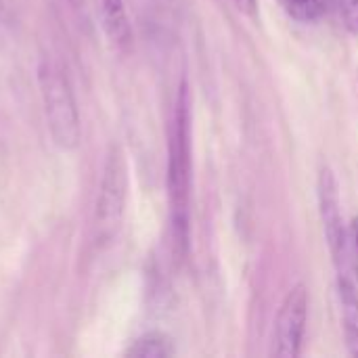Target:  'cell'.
<instances>
[{"mask_svg": "<svg viewBox=\"0 0 358 358\" xmlns=\"http://www.w3.org/2000/svg\"><path fill=\"white\" fill-rule=\"evenodd\" d=\"M191 92L189 82L178 86L174 115L168 134V203H170V229L172 250L178 260L189 250V206H191Z\"/></svg>", "mask_w": 358, "mask_h": 358, "instance_id": "1", "label": "cell"}, {"mask_svg": "<svg viewBox=\"0 0 358 358\" xmlns=\"http://www.w3.org/2000/svg\"><path fill=\"white\" fill-rule=\"evenodd\" d=\"M38 86L52 143L63 151L78 149L82 141V124L67 76L57 63L42 61L38 67Z\"/></svg>", "mask_w": 358, "mask_h": 358, "instance_id": "2", "label": "cell"}, {"mask_svg": "<svg viewBox=\"0 0 358 358\" xmlns=\"http://www.w3.org/2000/svg\"><path fill=\"white\" fill-rule=\"evenodd\" d=\"M128 195V166L120 145H111L105 157L101 189L94 208V239L99 245H107L120 233Z\"/></svg>", "mask_w": 358, "mask_h": 358, "instance_id": "3", "label": "cell"}, {"mask_svg": "<svg viewBox=\"0 0 358 358\" xmlns=\"http://www.w3.org/2000/svg\"><path fill=\"white\" fill-rule=\"evenodd\" d=\"M317 199H319L323 233H325L334 264L338 268V275L348 273V224L344 222V214H342L340 185L329 166H321L319 170Z\"/></svg>", "mask_w": 358, "mask_h": 358, "instance_id": "4", "label": "cell"}, {"mask_svg": "<svg viewBox=\"0 0 358 358\" xmlns=\"http://www.w3.org/2000/svg\"><path fill=\"white\" fill-rule=\"evenodd\" d=\"M306 321H308V289L304 283H298L283 298L275 319V334H273L275 357L298 358L302 355Z\"/></svg>", "mask_w": 358, "mask_h": 358, "instance_id": "5", "label": "cell"}, {"mask_svg": "<svg viewBox=\"0 0 358 358\" xmlns=\"http://www.w3.org/2000/svg\"><path fill=\"white\" fill-rule=\"evenodd\" d=\"M143 29L153 38L174 34L178 21V0H130Z\"/></svg>", "mask_w": 358, "mask_h": 358, "instance_id": "6", "label": "cell"}, {"mask_svg": "<svg viewBox=\"0 0 358 358\" xmlns=\"http://www.w3.org/2000/svg\"><path fill=\"white\" fill-rule=\"evenodd\" d=\"M96 15H99V23L107 40L124 52L130 50L134 31H132L126 2L124 0H96Z\"/></svg>", "mask_w": 358, "mask_h": 358, "instance_id": "7", "label": "cell"}, {"mask_svg": "<svg viewBox=\"0 0 358 358\" xmlns=\"http://www.w3.org/2000/svg\"><path fill=\"white\" fill-rule=\"evenodd\" d=\"M338 298L346 350L350 357L358 358V287L348 273L338 275Z\"/></svg>", "mask_w": 358, "mask_h": 358, "instance_id": "8", "label": "cell"}, {"mask_svg": "<svg viewBox=\"0 0 358 358\" xmlns=\"http://www.w3.org/2000/svg\"><path fill=\"white\" fill-rule=\"evenodd\" d=\"M176 355L174 342L164 331H149L136 338L130 348L126 350V357L134 358H170Z\"/></svg>", "mask_w": 358, "mask_h": 358, "instance_id": "9", "label": "cell"}, {"mask_svg": "<svg viewBox=\"0 0 358 358\" xmlns=\"http://www.w3.org/2000/svg\"><path fill=\"white\" fill-rule=\"evenodd\" d=\"M277 2L281 4V8L287 13L289 19L300 23H315L327 10L325 0H277Z\"/></svg>", "mask_w": 358, "mask_h": 358, "instance_id": "10", "label": "cell"}, {"mask_svg": "<svg viewBox=\"0 0 358 358\" xmlns=\"http://www.w3.org/2000/svg\"><path fill=\"white\" fill-rule=\"evenodd\" d=\"M348 271L355 273V283L358 287V216L348 224Z\"/></svg>", "mask_w": 358, "mask_h": 358, "instance_id": "11", "label": "cell"}, {"mask_svg": "<svg viewBox=\"0 0 358 358\" xmlns=\"http://www.w3.org/2000/svg\"><path fill=\"white\" fill-rule=\"evenodd\" d=\"M338 6L344 27L358 36V0H338Z\"/></svg>", "mask_w": 358, "mask_h": 358, "instance_id": "12", "label": "cell"}, {"mask_svg": "<svg viewBox=\"0 0 358 358\" xmlns=\"http://www.w3.org/2000/svg\"><path fill=\"white\" fill-rule=\"evenodd\" d=\"M233 4L241 13H245L248 17H256L258 15V0H233Z\"/></svg>", "mask_w": 358, "mask_h": 358, "instance_id": "13", "label": "cell"}, {"mask_svg": "<svg viewBox=\"0 0 358 358\" xmlns=\"http://www.w3.org/2000/svg\"><path fill=\"white\" fill-rule=\"evenodd\" d=\"M76 10H80V8H84V4H86V0H67Z\"/></svg>", "mask_w": 358, "mask_h": 358, "instance_id": "14", "label": "cell"}, {"mask_svg": "<svg viewBox=\"0 0 358 358\" xmlns=\"http://www.w3.org/2000/svg\"><path fill=\"white\" fill-rule=\"evenodd\" d=\"M2 19H4V6H2V0H0V23H2Z\"/></svg>", "mask_w": 358, "mask_h": 358, "instance_id": "15", "label": "cell"}]
</instances>
